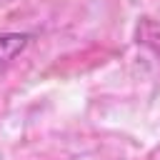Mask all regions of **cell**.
Here are the masks:
<instances>
[{
    "mask_svg": "<svg viewBox=\"0 0 160 160\" xmlns=\"http://www.w3.org/2000/svg\"><path fill=\"white\" fill-rule=\"evenodd\" d=\"M28 35H20V32H8V35H0V62H8L12 60L18 52L25 50L28 45Z\"/></svg>",
    "mask_w": 160,
    "mask_h": 160,
    "instance_id": "1",
    "label": "cell"
}]
</instances>
